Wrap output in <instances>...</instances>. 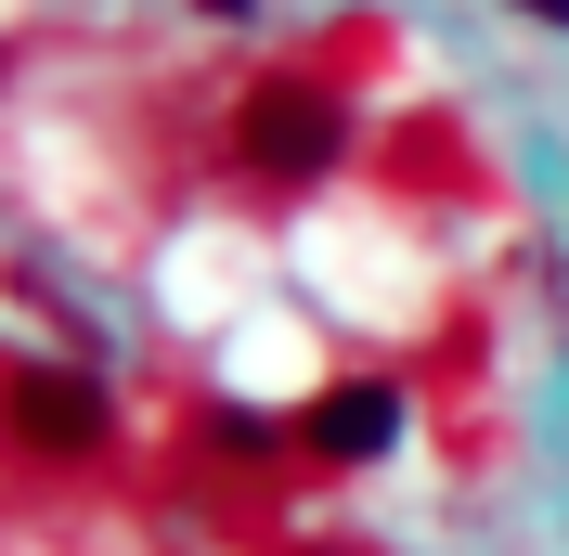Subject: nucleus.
<instances>
[{"instance_id":"f257e3e1","label":"nucleus","mask_w":569,"mask_h":556,"mask_svg":"<svg viewBox=\"0 0 569 556\" xmlns=\"http://www.w3.org/2000/svg\"><path fill=\"white\" fill-rule=\"evenodd\" d=\"M350 156V117H337V91H311V78H259L247 117H233V169L259 181H323Z\"/></svg>"},{"instance_id":"f03ea898","label":"nucleus","mask_w":569,"mask_h":556,"mask_svg":"<svg viewBox=\"0 0 569 556\" xmlns=\"http://www.w3.org/2000/svg\"><path fill=\"white\" fill-rule=\"evenodd\" d=\"M0 415H13V440H27V453H91V440H104V388L27 363V376L0 388Z\"/></svg>"},{"instance_id":"7ed1b4c3","label":"nucleus","mask_w":569,"mask_h":556,"mask_svg":"<svg viewBox=\"0 0 569 556\" xmlns=\"http://www.w3.org/2000/svg\"><path fill=\"white\" fill-rule=\"evenodd\" d=\"M389 427H401V388L350 376V388H323L311 415H298V440H311V453H337V466H362V453H389Z\"/></svg>"},{"instance_id":"20e7f679","label":"nucleus","mask_w":569,"mask_h":556,"mask_svg":"<svg viewBox=\"0 0 569 556\" xmlns=\"http://www.w3.org/2000/svg\"><path fill=\"white\" fill-rule=\"evenodd\" d=\"M298 556H362V544H298Z\"/></svg>"}]
</instances>
